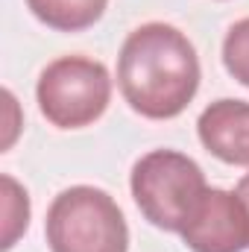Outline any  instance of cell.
I'll use <instances>...</instances> for the list:
<instances>
[{"instance_id":"obj_1","label":"cell","mask_w":249,"mask_h":252,"mask_svg":"<svg viewBox=\"0 0 249 252\" xmlns=\"http://www.w3.org/2000/svg\"><path fill=\"white\" fill-rule=\"evenodd\" d=\"M199 79V56L182 30L153 21L126 35L118 56V85L141 118H179L196 97Z\"/></svg>"},{"instance_id":"obj_2","label":"cell","mask_w":249,"mask_h":252,"mask_svg":"<svg viewBox=\"0 0 249 252\" xmlns=\"http://www.w3.org/2000/svg\"><path fill=\"white\" fill-rule=\"evenodd\" d=\"M129 188L144 220L164 232H182L208 185L190 156L179 150H153L132 164Z\"/></svg>"},{"instance_id":"obj_3","label":"cell","mask_w":249,"mask_h":252,"mask_svg":"<svg viewBox=\"0 0 249 252\" xmlns=\"http://www.w3.org/2000/svg\"><path fill=\"white\" fill-rule=\"evenodd\" d=\"M50 252H129V226L112 193L94 185L62 190L44 220Z\"/></svg>"},{"instance_id":"obj_4","label":"cell","mask_w":249,"mask_h":252,"mask_svg":"<svg viewBox=\"0 0 249 252\" xmlns=\"http://www.w3.org/2000/svg\"><path fill=\"white\" fill-rule=\"evenodd\" d=\"M41 115L56 129H82L100 121L112 100L109 67L88 56H62L41 70L35 85Z\"/></svg>"},{"instance_id":"obj_5","label":"cell","mask_w":249,"mask_h":252,"mask_svg":"<svg viewBox=\"0 0 249 252\" xmlns=\"http://www.w3.org/2000/svg\"><path fill=\"white\" fill-rule=\"evenodd\" d=\"M179 235L190 252H244L249 250V214L235 190L208 188Z\"/></svg>"},{"instance_id":"obj_6","label":"cell","mask_w":249,"mask_h":252,"mask_svg":"<svg viewBox=\"0 0 249 252\" xmlns=\"http://www.w3.org/2000/svg\"><path fill=\"white\" fill-rule=\"evenodd\" d=\"M196 135L202 147L226 161L249 167V103L247 100H214L202 109L196 121Z\"/></svg>"},{"instance_id":"obj_7","label":"cell","mask_w":249,"mask_h":252,"mask_svg":"<svg viewBox=\"0 0 249 252\" xmlns=\"http://www.w3.org/2000/svg\"><path fill=\"white\" fill-rule=\"evenodd\" d=\"M27 6L44 27L59 32H79L103 18L109 0H27Z\"/></svg>"},{"instance_id":"obj_8","label":"cell","mask_w":249,"mask_h":252,"mask_svg":"<svg viewBox=\"0 0 249 252\" xmlns=\"http://www.w3.org/2000/svg\"><path fill=\"white\" fill-rule=\"evenodd\" d=\"M3 244L0 250H12L15 241L30 226V193L21 188L12 176H3Z\"/></svg>"},{"instance_id":"obj_9","label":"cell","mask_w":249,"mask_h":252,"mask_svg":"<svg viewBox=\"0 0 249 252\" xmlns=\"http://www.w3.org/2000/svg\"><path fill=\"white\" fill-rule=\"evenodd\" d=\"M223 64L241 85L249 88V18H241L229 27L223 38Z\"/></svg>"},{"instance_id":"obj_10","label":"cell","mask_w":249,"mask_h":252,"mask_svg":"<svg viewBox=\"0 0 249 252\" xmlns=\"http://www.w3.org/2000/svg\"><path fill=\"white\" fill-rule=\"evenodd\" d=\"M235 193L241 196V202H244V208H247V214H249V173L238 182V188H235Z\"/></svg>"}]
</instances>
